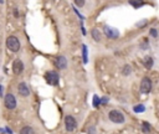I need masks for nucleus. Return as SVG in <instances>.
I'll list each match as a JSON object with an SVG mask.
<instances>
[{"label": "nucleus", "instance_id": "f257e3e1", "mask_svg": "<svg viewBox=\"0 0 159 134\" xmlns=\"http://www.w3.org/2000/svg\"><path fill=\"white\" fill-rule=\"evenodd\" d=\"M6 46L10 51L13 52H18L20 50V41L18 40L16 36H9L6 39Z\"/></svg>", "mask_w": 159, "mask_h": 134}, {"label": "nucleus", "instance_id": "f03ea898", "mask_svg": "<svg viewBox=\"0 0 159 134\" xmlns=\"http://www.w3.org/2000/svg\"><path fill=\"white\" fill-rule=\"evenodd\" d=\"M109 121H112L113 123H123L126 121L124 114L119 111H111L109 114H108Z\"/></svg>", "mask_w": 159, "mask_h": 134}, {"label": "nucleus", "instance_id": "7ed1b4c3", "mask_svg": "<svg viewBox=\"0 0 159 134\" xmlns=\"http://www.w3.org/2000/svg\"><path fill=\"white\" fill-rule=\"evenodd\" d=\"M45 78H46L47 83L51 85V86H56L57 83H59V75H57V72H55V71L46 72Z\"/></svg>", "mask_w": 159, "mask_h": 134}, {"label": "nucleus", "instance_id": "20e7f679", "mask_svg": "<svg viewBox=\"0 0 159 134\" xmlns=\"http://www.w3.org/2000/svg\"><path fill=\"white\" fill-rule=\"evenodd\" d=\"M65 127H66L67 132H73V130H75V128L77 127L76 119L73 117H71V116H67L65 118Z\"/></svg>", "mask_w": 159, "mask_h": 134}, {"label": "nucleus", "instance_id": "39448f33", "mask_svg": "<svg viewBox=\"0 0 159 134\" xmlns=\"http://www.w3.org/2000/svg\"><path fill=\"white\" fill-rule=\"evenodd\" d=\"M4 103H5V107H6L8 109H14V108L16 107V99H15V97L10 93L5 96Z\"/></svg>", "mask_w": 159, "mask_h": 134}, {"label": "nucleus", "instance_id": "423d86ee", "mask_svg": "<svg viewBox=\"0 0 159 134\" xmlns=\"http://www.w3.org/2000/svg\"><path fill=\"white\" fill-rule=\"evenodd\" d=\"M141 91L143 93H149L152 91V81L148 78V77H144L141 82Z\"/></svg>", "mask_w": 159, "mask_h": 134}, {"label": "nucleus", "instance_id": "0eeeda50", "mask_svg": "<svg viewBox=\"0 0 159 134\" xmlns=\"http://www.w3.org/2000/svg\"><path fill=\"white\" fill-rule=\"evenodd\" d=\"M23 71H24V63H23V61L15 60L14 63H13V72H14L15 75H20Z\"/></svg>", "mask_w": 159, "mask_h": 134}, {"label": "nucleus", "instance_id": "6e6552de", "mask_svg": "<svg viewBox=\"0 0 159 134\" xmlns=\"http://www.w3.org/2000/svg\"><path fill=\"white\" fill-rule=\"evenodd\" d=\"M104 34L107 35V37H109V39H116V37H118L119 36V31H117L116 29L109 28V26L104 28Z\"/></svg>", "mask_w": 159, "mask_h": 134}, {"label": "nucleus", "instance_id": "1a4fd4ad", "mask_svg": "<svg viewBox=\"0 0 159 134\" xmlns=\"http://www.w3.org/2000/svg\"><path fill=\"white\" fill-rule=\"evenodd\" d=\"M18 91H19V93H20V96L28 97V96L30 95V90L28 88V85H26V83H25V82H21V83L19 85V88H18Z\"/></svg>", "mask_w": 159, "mask_h": 134}, {"label": "nucleus", "instance_id": "9d476101", "mask_svg": "<svg viewBox=\"0 0 159 134\" xmlns=\"http://www.w3.org/2000/svg\"><path fill=\"white\" fill-rule=\"evenodd\" d=\"M56 66L59 67V68H61V70H63V68H66V66H67V61H66V59L63 57V56H59V57L56 59Z\"/></svg>", "mask_w": 159, "mask_h": 134}, {"label": "nucleus", "instance_id": "9b49d317", "mask_svg": "<svg viewBox=\"0 0 159 134\" xmlns=\"http://www.w3.org/2000/svg\"><path fill=\"white\" fill-rule=\"evenodd\" d=\"M129 4L136 9H138L139 6H143V5H144L143 0H129Z\"/></svg>", "mask_w": 159, "mask_h": 134}, {"label": "nucleus", "instance_id": "f8f14e48", "mask_svg": "<svg viewBox=\"0 0 159 134\" xmlns=\"http://www.w3.org/2000/svg\"><path fill=\"white\" fill-rule=\"evenodd\" d=\"M144 66H146V68H152V66H153V59L149 57V56H147V57L144 59Z\"/></svg>", "mask_w": 159, "mask_h": 134}, {"label": "nucleus", "instance_id": "ddd939ff", "mask_svg": "<svg viewBox=\"0 0 159 134\" xmlns=\"http://www.w3.org/2000/svg\"><path fill=\"white\" fill-rule=\"evenodd\" d=\"M91 34H92V37L94 39V41H101V32L97 29H93Z\"/></svg>", "mask_w": 159, "mask_h": 134}, {"label": "nucleus", "instance_id": "4468645a", "mask_svg": "<svg viewBox=\"0 0 159 134\" xmlns=\"http://www.w3.org/2000/svg\"><path fill=\"white\" fill-rule=\"evenodd\" d=\"M142 127H143V132H144V133L150 132V124H149V123H148V122H143Z\"/></svg>", "mask_w": 159, "mask_h": 134}, {"label": "nucleus", "instance_id": "2eb2a0df", "mask_svg": "<svg viewBox=\"0 0 159 134\" xmlns=\"http://www.w3.org/2000/svg\"><path fill=\"white\" fill-rule=\"evenodd\" d=\"M133 111H134L136 113H139V112H144V111H146V107L143 106V104H138V106H136V107L133 108Z\"/></svg>", "mask_w": 159, "mask_h": 134}, {"label": "nucleus", "instance_id": "dca6fc26", "mask_svg": "<svg viewBox=\"0 0 159 134\" xmlns=\"http://www.w3.org/2000/svg\"><path fill=\"white\" fill-rule=\"evenodd\" d=\"M21 134H30V133H34V130L31 129V127H24L23 129L20 130Z\"/></svg>", "mask_w": 159, "mask_h": 134}, {"label": "nucleus", "instance_id": "f3484780", "mask_svg": "<svg viewBox=\"0 0 159 134\" xmlns=\"http://www.w3.org/2000/svg\"><path fill=\"white\" fill-rule=\"evenodd\" d=\"M132 72V70H131V66H124V70H123V75H129Z\"/></svg>", "mask_w": 159, "mask_h": 134}, {"label": "nucleus", "instance_id": "a211bd4d", "mask_svg": "<svg viewBox=\"0 0 159 134\" xmlns=\"http://www.w3.org/2000/svg\"><path fill=\"white\" fill-rule=\"evenodd\" d=\"M99 103H101L99 98H98L97 96H94V97H93V106H94V107H97V106L99 104Z\"/></svg>", "mask_w": 159, "mask_h": 134}, {"label": "nucleus", "instance_id": "6ab92c4d", "mask_svg": "<svg viewBox=\"0 0 159 134\" xmlns=\"http://www.w3.org/2000/svg\"><path fill=\"white\" fill-rule=\"evenodd\" d=\"M75 3H76V5H77V6L82 8L83 5H84V0H75Z\"/></svg>", "mask_w": 159, "mask_h": 134}, {"label": "nucleus", "instance_id": "aec40b11", "mask_svg": "<svg viewBox=\"0 0 159 134\" xmlns=\"http://www.w3.org/2000/svg\"><path fill=\"white\" fill-rule=\"evenodd\" d=\"M83 61L84 62H87V49H86V46H83Z\"/></svg>", "mask_w": 159, "mask_h": 134}, {"label": "nucleus", "instance_id": "412c9836", "mask_svg": "<svg viewBox=\"0 0 159 134\" xmlns=\"http://www.w3.org/2000/svg\"><path fill=\"white\" fill-rule=\"evenodd\" d=\"M150 35L153 36V37H157V30H155V29H152V31H150Z\"/></svg>", "mask_w": 159, "mask_h": 134}, {"label": "nucleus", "instance_id": "4be33fe9", "mask_svg": "<svg viewBox=\"0 0 159 134\" xmlns=\"http://www.w3.org/2000/svg\"><path fill=\"white\" fill-rule=\"evenodd\" d=\"M3 95V88H1V86H0V96Z\"/></svg>", "mask_w": 159, "mask_h": 134}]
</instances>
